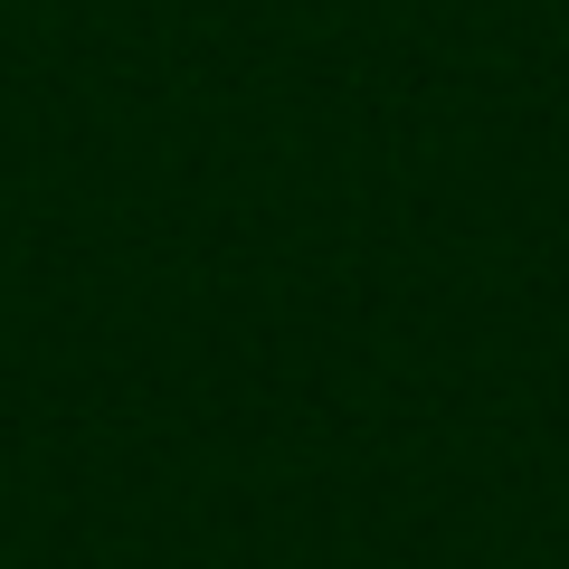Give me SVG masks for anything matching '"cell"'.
Masks as SVG:
<instances>
[]
</instances>
